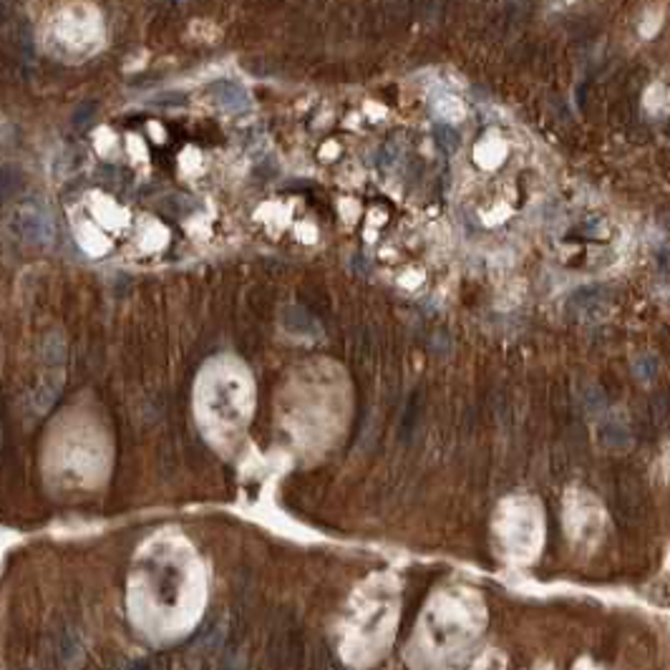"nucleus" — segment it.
<instances>
[{"label":"nucleus","mask_w":670,"mask_h":670,"mask_svg":"<svg viewBox=\"0 0 670 670\" xmlns=\"http://www.w3.org/2000/svg\"><path fill=\"white\" fill-rule=\"evenodd\" d=\"M499 535L504 539V547L511 557H529L535 554L539 542V520L535 507H517L511 504L507 511V522L499 524Z\"/></svg>","instance_id":"nucleus-3"},{"label":"nucleus","mask_w":670,"mask_h":670,"mask_svg":"<svg viewBox=\"0 0 670 670\" xmlns=\"http://www.w3.org/2000/svg\"><path fill=\"white\" fill-rule=\"evenodd\" d=\"M577 670H605V668H600V666H595L592 660H582V663L577 666Z\"/></svg>","instance_id":"nucleus-5"},{"label":"nucleus","mask_w":670,"mask_h":670,"mask_svg":"<svg viewBox=\"0 0 670 670\" xmlns=\"http://www.w3.org/2000/svg\"><path fill=\"white\" fill-rule=\"evenodd\" d=\"M393 617H396V592L371 585V590L358 597V605L350 615L348 643H346L350 660L356 657V653H365L374 660L393 635Z\"/></svg>","instance_id":"nucleus-2"},{"label":"nucleus","mask_w":670,"mask_h":670,"mask_svg":"<svg viewBox=\"0 0 670 670\" xmlns=\"http://www.w3.org/2000/svg\"><path fill=\"white\" fill-rule=\"evenodd\" d=\"M482 628V605L469 595H439L418 628V650L434 660L464 656Z\"/></svg>","instance_id":"nucleus-1"},{"label":"nucleus","mask_w":670,"mask_h":670,"mask_svg":"<svg viewBox=\"0 0 670 670\" xmlns=\"http://www.w3.org/2000/svg\"><path fill=\"white\" fill-rule=\"evenodd\" d=\"M471 670H504V656L496 650H489L486 656H482L471 666Z\"/></svg>","instance_id":"nucleus-4"}]
</instances>
